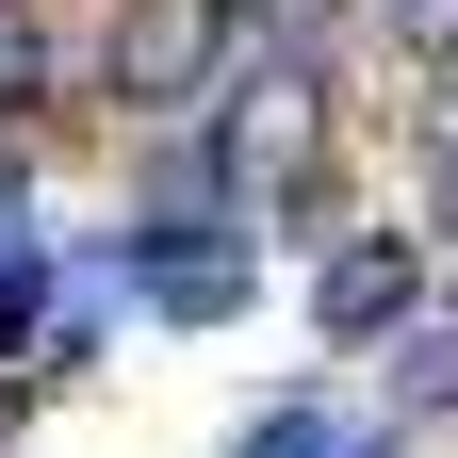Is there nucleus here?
I'll use <instances>...</instances> for the list:
<instances>
[{"mask_svg": "<svg viewBox=\"0 0 458 458\" xmlns=\"http://www.w3.org/2000/svg\"><path fill=\"white\" fill-rule=\"evenodd\" d=\"M229 66H246V0H114V33H98V98H131V114H181Z\"/></svg>", "mask_w": 458, "mask_h": 458, "instance_id": "nucleus-1", "label": "nucleus"}, {"mask_svg": "<svg viewBox=\"0 0 458 458\" xmlns=\"http://www.w3.org/2000/svg\"><path fill=\"white\" fill-rule=\"evenodd\" d=\"M213 131H229V164H262V181H311V164H327V66H295V49L246 66Z\"/></svg>", "mask_w": 458, "mask_h": 458, "instance_id": "nucleus-2", "label": "nucleus"}, {"mask_svg": "<svg viewBox=\"0 0 458 458\" xmlns=\"http://www.w3.org/2000/svg\"><path fill=\"white\" fill-rule=\"evenodd\" d=\"M410 295H426V246H393V229H360V246H344L327 262V344H393V327H410Z\"/></svg>", "mask_w": 458, "mask_h": 458, "instance_id": "nucleus-3", "label": "nucleus"}, {"mask_svg": "<svg viewBox=\"0 0 458 458\" xmlns=\"http://www.w3.org/2000/svg\"><path fill=\"white\" fill-rule=\"evenodd\" d=\"M148 311H181V327H213V311H246V246L197 213V229H148Z\"/></svg>", "mask_w": 458, "mask_h": 458, "instance_id": "nucleus-4", "label": "nucleus"}, {"mask_svg": "<svg viewBox=\"0 0 458 458\" xmlns=\"http://www.w3.org/2000/svg\"><path fill=\"white\" fill-rule=\"evenodd\" d=\"M393 393L410 410H458V327H393Z\"/></svg>", "mask_w": 458, "mask_h": 458, "instance_id": "nucleus-5", "label": "nucleus"}, {"mask_svg": "<svg viewBox=\"0 0 458 458\" xmlns=\"http://www.w3.org/2000/svg\"><path fill=\"white\" fill-rule=\"evenodd\" d=\"M33 82V0H0V98Z\"/></svg>", "mask_w": 458, "mask_h": 458, "instance_id": "nucleus-6", "label": "nucleus"}, {"mask_svg": "<svg viewBox=\"0 0 458 458\" xmlns=\"http://www.w3.org/2000/svg\"><path fill=\"white\" fill-rule=\"evenodd\" d=\"M17 213H33V197H17V181H0V262H17Z\"/></svg>", "mask_w": 458, "mask_h": 458, "instance_id": "nucleus-7", "label": "nucleus"}]
</instances>
